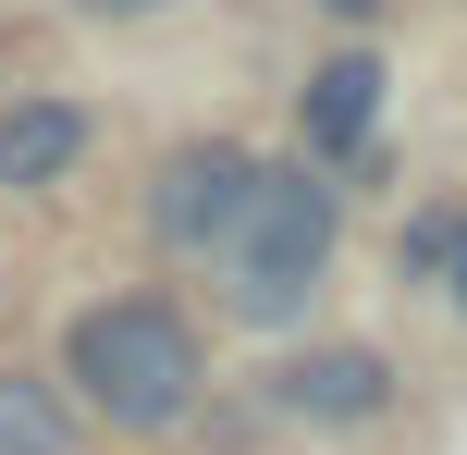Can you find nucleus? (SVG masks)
I'll return each mask as SVG.
<instances>
[{"mask_svg": "<svg viewBox=\"0 0 467 455\" xmlns=\"http://www.w3.org/2000/svg\"><path fill=\"white\" fill-rule=\"evenodd\" d=\"M74 394H87L111 431H172L197 407V333L161 295H111V308L74 320Z\"/></svg>", "mask_w": 467, "mask_h": 455, "instance_id": "1", "label": "nucleus"}, {"mask_svg": "<svg viewBox=\"0 0 467 455\" xmlns=\"http://www.w3.org/2000/svg\"><path fill=\"white\" fill-rule=\"evenodd\" d=\"M320 259H332V185L320 172H258L246 222H234L222 271H234V320L283 333V320L320 295Z\"/></svg>", "mask_w": 467, "mask_h": 455, "instance_id": "2", "label": "nucleus"}, {"mask_svg": "<svg viewBox=\"0 0 467 455\" xmlns=\"http://www.w3.org/2000/svg\"><path fill=\"white\" fill-rule=\"evenodd\" d=\"M246 197H258L246 148H185V160L161 172V197H148V222H161V246H234Z\"/></svg>", "mask_w": 467, "mask_h": 455, "instance_id": "3", "label": "nucleus"}, {"mask_svg": "<svg viewBox=\"0 0 467 455\" xmlns=\"http://www.w3.org/2000/svg\"><path fill=\"white\" fill-rule=\"evenodd\" d=\"M271 407L283 419H381L394 407V369H381L369 345H307V357H283Z\"/></svg>", "mask_w": 467, "mask_h": 455, "instance_id": "4", "label": "nucleus"}, {"mask_svg": "<svg viewBox=\"0 0 467 455\" xmlns=\"http://www.w3.org/2000/svg\"><path fill=\"white\" fill-rule=\"evenodd\" d=\"M87 160V111L74 98H13L0 111V185H62Z\"/></svg>", "mask_w": 467, "mask_h": 455, "instance_id": "5", "label": "nucleus"}, {"mask_svg": "<svg viewBox=\"0 0 467 455\" xmlns=\"http://www.w3.org/2000/svg\"><path fill=\"white\" fill-rule=\"evenodd\" d=\"M369 111H381V62L369 49H332V62L307 74V148H357Z\"/></svg>", "mask_w": 467, "mask_h": 455, "instance_id": "6", "label": "nucleus"}, {"mask_svg": "<svg viewBox=\"0 0 467 455\" xmlns=\"http://www.w3.org/2000/svg\"><path fill=\"white\" fill-rule=\"evenodd\" d=\"M0 455H74V407L25 369H0Z\"/></svg>", "mask_w": 467, "mask_h": 455, "instance_id": "7", "label": "nucleus"}, {"mask_svg": "<svg viewBox=\"0 0 467 455\" xmlns=\"http://www.w3.org/2000/svg\"><path fill=\"white\" fill-rule=\"evenodd\" d=\"M87 13H161V0H87Z\"/></svg>", "mask_w": 467, "mask_h": 455, "instance_id": "8", "label": "nucleus"}, {"mask_svg": "<svg viewBox=\"0 0 467 455\" xmlns=\"http://www.w3.org/2000/svg\"><path fill=\"white\" fill-rule=\"evenodd\" d=\"M455 308H467V246H455Z\"/></svg>", "mask_w": 467, "mask_h": 455, "instance_id": "9", "label": "nucleus"}]
</instances>
